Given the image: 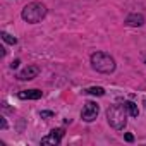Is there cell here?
I'll return each instance as SVG.
<instances>
[{
	"label": "cell",
	"instance_id": "30bf717a",
	"mask_svg": "<svg viewBox=\"0 0 146 146\" xmlns=\"http://www.w3.org/2000/svg\"><path fill=\"white\" fill-rule=\"evenodd\" d=\"M84 93H86V95H95V96H103V95H105V90H103L102 86H91V88H88Z\"/></svg>",
	"mask_w": 146,
	"mask_h": 146
},
{
	"label": "cell",
	"instance_id": "ba28073f",
	"mask_svg": "<svg viewBox=\"0 0 146 146\" xmlns=\"http://www.w3.org/2000/svg\"><path fill=\"white\" fill-rule=\"evenodd\" d=\"M125 24L131 28H139L144 24V16L143 14H129L125 17Z\"/></svg>",
	"mask_w": 146,
	"mask_h": 146
},
{
	"label": "cell",
	"instance_id": "7c38bea8",
	"mask_svg": "<svg viewBox=\"0 0 146 146\" xmlns=\"http://www.w3.org/2000/svg\"><path fill=\"white\" fill-rule=\"evenodd\" d=\"M40 115H41V119H48V117H53V112L45 110V112H40Z\"/></svg>",
	"mask_w": 146,
	"mask_h": 146
},
{
	"label": "cell",
	"instance_id": "277c9868",
	"mask_svg": "<svg viewBox=\"0 0 146 146\" xmlns=\"http://www.w3.org/2000/svg\"><path fill=\"white\" fill-rule=\"evenodd\" d=\"M98 112H100V108L95 102H86L83 107V112H81V119L84 122H93V120H96Z\"/></svg>",
	"mask_w": 146,
	"mask_h": 146
},
{
	"label": "cell",
	"instance_id": "52a82bcc",
	"mask_svg": "<svg viewBox=\"0 0 146 146\" xmlns=\"http://www.w3.org/2000/svg\"><path fill=\"white\" fill-rule=\"evenodd\" d=\"M41 96H43V93L40 90H24V91L17 93L19 100H40Z\"/></svg>",
	"mask_w": 146,
	"mask_h": 146
},
{
	"label": "cell",
	"instance_id": "5bb4252c",
	"mask_svg": "<svg viewBox=\"0 0 146 146\" xmlns=\"http://www.w3.org/2000/svg\"><path fill=\"white\" fill-rule=\"evenodd\" d=\"M17 65H19V60H14V62H12V64H11V67H12V69H16V67H17Z\"/></svg>",
	"mask_w": 146,
	"mask_h": 146
},
{
	"label": "cell",
	"instance_id": "5b68a950",
	"mask_svg": "<svg viewBox=\"0 0 146 146\" xmlns=\"http://www.w3.org/2000/svg\"><path fill=\"white\" fill-rule=\"evenodd\" d=\"M38 74H40V67L38 65H28L17 74V79L19 81H31V79L38 78Z\"/></svg>",
	"mask_w": 146,
	"mask_h": 146
},
{
	"label": "cell",
	"instance_id": "9c48e42d",
	"mask_svg": "<svg viewBox=\"0 0 146 146\" xmlns=\"http://www.w3.org/2000/svg\"><path fill=\"white\" fill-rule=\"evenodd\" d=\"M124 105H125L127 113H129L131 117H137V115H139V108H137V105H136L134 102H124Z\"/></svg>",
	"mask_w": 146,
	"mask_h": 146
},
{
	"label": "cell",
	"instance_id": "8fae6325",
	"mask_svg": "<svg viewBox=\"0 0 146 146\" xmlns=\"http://www.w3.org/2000/svg\"><path fill=\"white\" fill-rule=\"evenodd\" d=\"M0 36H2V40H4L5 43H11V45H16V43H17V38H14L12 35H9V33H5V31L0 33Z\"/></svg>",
	"mask_w": 146,
	"mask_h": 146
},
{
	"label": "cell",
	"instance_id": "6da1fadb",
	"mask_svg": "<svg viewBox=\"0 0 146 146\" xmlns=\"http://www.w3.org/2000/svg\"><path fill=\"white\" fill-rule=\"evenodd\" d=\"M127 108L124 103H115L110 105V108L107 110V120L110 124V127H113L115 131H122L127 124Z\"/></svg>",
	"mask_w": 146,
	"mask_h": 146
},
{
	"label": "cell",
	"instance_id": "3957f363",
	"mask_svg": "<svg viewBox=\"0 0 146 146\" xmlns=\"http://www.w3.org/2000/svg\"><path fill=\"white\" fill-rule=\"evenodd\" d=\"M45 16H46V5L41 4V2H31V4H28V5L23 9V12H21V17H23L26 23H29V24L40 23L41 19H45Z\"/></svg>",
	"mask_w": 146,
	"mask_h": 146
},
{
	"label": "cell",
	"instance_id": "7a4b0ae2",
	"mask_svg": "<svg viewBox=\"0 0 146 146\" xmlns=\"http://www.w3.org/2000/svg\"><path fill=\"white\" fill-rule=\"evenodd\" d=\"M91 65L95 70L102 72V74H112L115 70V60L112 55L105 52H95L91 55Z\"/></svg>",
	"mask_w": 146,
	"mask_h": 146
},
{
	"label": "cell",
	"instance_id": "4fadbf2b",
	"mask_svg": "<svg viewBox=\"0 0 146 146\" xmlns=\"http://www.w3.org/2000/svg\"><path fill=\"white\" fill-rule=\"evenodd\" d=\"M125 141H127V143H132V141H134V136L127 132V134H125Z\"/></svg>",
	"mask_w": 146,
	"mask_h": 146
},
{
	"label": "cell",
	"instance_id": "9a60e30c",
	"mask_svg": "<svg viewBox=\"0 0 146 146\" xmlns=\"http://www.w3.org/2000/svg\"><path fill=\"white\" fill-rule=\"evenodd\" d=\"M7 127V122H5V119H2V129H5Z\"/></svg>",
	"mask_w": 146,
	"mask_h": 146
},
{
	"label": "cell",
	"instance_id": "2e32d148",
	"mask_svg": "<svg viewBox=\"0 0 146 146\" xmlns=\"http://www.w3.org/2000/svg\"><path fill=\"white\" fill-rule=\"evenodd\" d=\"M144 107H146V100H144Z\"/></svg>",
	"mask_w": 146,
	"mask_h": 146
},
{
	"label": "cell",
	"instance_id": "8992f818",
	"mask_svg": "<svg viewBox=\"0 0 146 146\" xmlns=\"http://www.w3.org/2000/svg\"><path fill=\"white\" fill-rule=\"evenodd\" d=\"M64 129L60 127V129H53V131H50V134L48 136H45V137H41V144H60V141H62V137H64Z\"/></svg>",
	"mask_w": 146,
	"mask_h": 146
}]
</instances>
